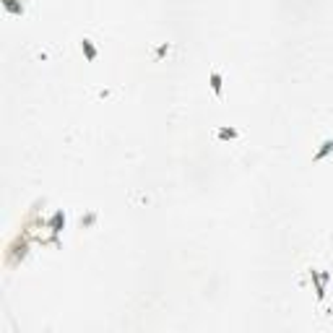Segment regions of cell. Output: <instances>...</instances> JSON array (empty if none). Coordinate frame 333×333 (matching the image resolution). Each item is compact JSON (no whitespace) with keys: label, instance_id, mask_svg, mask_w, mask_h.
<instances>
[{"label":"cell","instance_id":"1","mask_svg":"<svg viewBox=\"0 0 333 333\" xmlns=\"http://www.w3.org/2000/svg\"><path fill=\"white\" fill-rule=\"evenodd\" d=\"M310 279H313V286H315L318 299L323 302V299H325V286H328V281H330V274H328V271H323V274H320V271H315V268H313V271H310Z\"/></svg>","mask_w":333,"mask_h":333},{"label":"cell","instance_id":"2","mask_svg":"<svg viewBox=\"0 0 333 333\" xmlns=\"http://www.w3.org/2000/svg\"><path fill=\"white\" fill-rule=\"evenodd\" d=\"M81 50H83V55H86L88 63H94V60H97V47H94V42H92V39H83V42H81Z\"/></svg>","mask_w":333,"mask_h":333},{"label":"cell","instance_id":"3","mask_svg":"<svg viewBox=\"0 0 333 333\" xmlns=\"http://www.w3.org/2000/svg\"><path fill=\"white\" fill-rule=\"evenodd\" d=\"M237 136H239L237 128H219V130H216V138H219V141H234Z\"/></svg>","mask_w":333,"mask_h":333},{"label":"cell","instance_id":"4","mask_svg":"<svg viewBox=\"0 0 333 333\" xmlns=\"http://www.w3.org/2000/svg\"><path fill=\"white\" fill-rule=\"evenodd\" d=\"M330 151H333V138H328V141H325V143H323V146L315 151V157H313V159H315V162H323V159L328 157Z\"/></svg>","mask_w":333,"mask_h":333},{"label":"cell","instance_id":"5","mask_svg":"<svg viewBox=\"0 0 333 333\" xmlns=\"http://www.w3.org/2000/svg\"><path fill=\"white\" fill-rule=\"evenodd\" d=\"M211 88H214V94H216V97H221V88H224V78H221L219 71L211 73Z\"/></svg>","mask_w":333,"mask_h":333},{"label":"cell","instance_id":"6","mask_svg":"<svg viewBox=\"0 0 333 333\" xmlns=\"http://www.w3.org/2000/svg\"><path fill=\"white\" fill-rule=\"evenodd\" d=\"M3 6H6V11H8V13H16V16L24 13V6L16 3V0H3Z\"/></svg>","mask_w":333,"mask_h":333}]
</instances>
